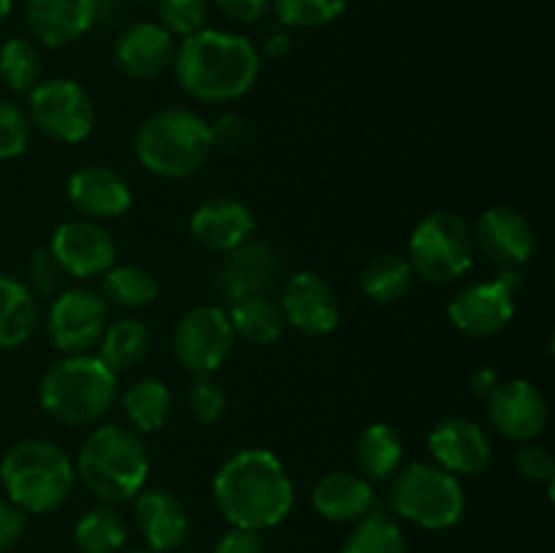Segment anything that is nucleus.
I'll use <instances>...</instances> for the list:
<instances>
[{"mask_svg": "<svg viewBox=\"0 0 555 553\" xmlns=\"http://www.w3.org/2000/svg\"><path fill=\"white\" fill-rule=\"evenodd\" d=\"M410 266L417 280L448 285L461 280L475 260V239L464 217L439 209L423 217L410 236Z\"/></svg>", "mask_w": 555, "mask_h": 553, "instance_id": "6e6552de", "label": "nucleus"}, {"mask_svg": "<svg viewBox=\"0 0 555 553\" xmlns=\"http://www.w3.org/2000/svg\"><path fill=\"white\" fill-rule=\"evenodd\" d=\"M49 255L65 276L74 280H95L117 263V242L112 233L95 220H65L54 228Z\"/></svg>", "mask_w": 555, "mask_h": 553, "instance_id": "ddd939ff", "label": "nucleus"}, {"mask_svg": "<svg viewBox=\"0 0 555 553\" xmlns=\"http://www.w3.org/2000/svg\"><path fill=\"white\" fill-rule=\"evenodd\" d=\"M38 325L36 293L27 282L0 271V350L22 347Z\"/></svg>", "mask_w": 555, "mask_h": 553, "instance_id": "393cba45", "label": "nucleus"}, {"mask_svg": "<svg viewBox=\"0 0 555 553\" xmlns=\"http://www.w3.org/2000/svg\"><path fill=\"white\" fill-rule=\"evenodd\" d=\"M177 43L160 22H133L114 41V65L128 79H155L171 68Z\"/></svg>", "mask_w": 555, "mask_h": 553, "instance_id": "aec40b11", "label": "nucleus"}, {"mask_svg": "<svg viewBox=\"0 0 555 553\" xmlns=\"http://www.w3.org/2000/svg\"><path fill=\"white\" fill-rule=\"evenodd\" d=\"M231 320L217 304H201L179 318L171 334V350L179 366L193 374H215L233 350Z\"/></svg>", "mask_w": 555, "mask_h": 553, "instance_id": "9b49d317", "label": "nucleus"}, {"mask_svg": "<svg viewBox=\"0 0 555 553\" xmlns=\"http://www.w3.org/2000/svg\"><path fill=\"white\" fill-rule=\"evenodd\" d=\"M341 553H406L404 531L388 513L372 510L366 518L352 524Z\"/></svg>", "mask_w": 555, "mask_h": 553, "instance_id": "473e14b6", "label": "nucleus"}, {"mask_svg": "<svg viewBox=\"0 0 555 553\" xmlns=\"http://www.w3.org/2000/svg\"><path fill=\"white\" fill-rule=\"evenodd\" d=\"M74 470L98 502H133L150 477V453L144 437L133 428L103 423L85 437Z\"/></svg>", "mask_w": 555, "mask_h": 553, "instance_id": "7ed1b4c3", "label": "nucleus"}, {"mask_svg": "<svg viewBox=\"0 0 555 553\" xmlns=\"http://www.w3.org/2000/svg\"><path fill=\"white\" fill-rule=\"evenodd\" d=\"M285 325L309 339H320L339 325V298L334 285L314 271H298L285 282L280 298Z\"/></svg>", "mask_w": 555, "mask_h": 553, "instance_id": "4468645a", "label": "nucleus"}, {"mask_svg": "<svg viewBox=\"0 0 555 553\" xmlns=\"http://www.w3.org/2000/svg\"><path fill=\"white\" fill-rule=\"evenodd\" d=\"M25 22L43 47H70L95 25V0H27Z\"/></svg>", "mask_w": 555, "mask_h": 553, "instance_id": "5701e85b", "label": "nucleus"}, {"mask_svg": "<svg viewBox=\"0 0 555 553\" xmlns=\"http://www.w3.org/2000/svg\"><path fill=\"white\" fill-rule=\"evenodd\" d=\"M475 247L502 269H520L534 255V228L524 211L513 206H488L472 228Z\"/></svg>", "mask_w": 555, "mask_h": 553, "instance_id": "2eb2a0df", "label": "nucleus"}, {"mask_svg": "<svg viewBox=\"0 0 555 553\" xmlns=\"http://www.w3.org/2000/svg\"><path fill=\"white\" fill-rule=\"evenodd\" d=\"M347 0H271L282 27H323L345 14Z\"/></svg>", "mask_w": 555, "mask_h": 553, "instance_id": "f704fd0d", "label": "nucleus"}, {"mask_svg": "<svg viewBox=\"0 0 555 553\" xmlns=\"http://www.w3.org/2000/svg\"><path fill=\"white\" fill-rule=\"evenodd\" d=\"M211 136V150L225 152V155H236V152H244L253 141V128H249L247 119L242 114H220L215 123L209 125Z\"/></svg>", "mask_w": 555, "mask_h": 553, "instance_id": "58836bf2", "label": "nucleus"}, {"mask_svg": "<svg viewBox=\"0 0 555 553\" xmlns=\"http://www.w3.org/2000/svg\"><path fill=\"white\" fill-rule=\"evenodd\" d=\"M404 459V442L388 423H372L361 432L356 445L358 470L366 480H388L399 472Z\"/></svg>", "mask_w": 555, "mask_h": 553, "instance_id": "c85d7f7f", "label": "nucleus"}, {"mask_svg": "<svg viewBox=\"0 0 555 553\" xmlns=\"http://www.w3.org/2000/svg\"><path fill=\"white\" fill-rule=\"evenodd\" d=\"M157 293H160V285H157L155 276L135 263H114L101 276L103 301L117 309H128V312L152 307L157 301Z\"/></svg>", "mask_w": 555, "mask_h": 553, "instance_id": "c756f323", "label": "nucleus"}, {"mask_svg": "<svg viewBox=\"0 0 555 553\" xmlns=\"http://www.w3.org/2000/svg\"><path fill=\"white\" fill-rule=\"evenodd\" d=\"M11 9H14V0H0V25H3V22L9 20Z\"/></svg>", "mask_w": 555, "mask_h": 553, "instance_id": "de8ad7c7", "label": "nucleus"}, {"mask_svg": "<svg viewBox=\"0 0 555 553\" xmlns=\"http://www.w3.org/2000/svg\"><path fill=\"white\" fill-rule=\"evenodd\" d=\"M173 76L190 98L228 103L247 95L260 74V52L253 38L204 27L182 38L173 52Z\"/></svg>", "mask_w": 555, "mask_h": 553, "instance_id": "f03ea898", "label": "nucleus"}, {"mask_svg": "<svg viewBox=\"0 0 555 553\" xmlns=\"http://www.w3.org/2000/svg\"><path fill=\"white\" fill-rule=\"evenodd\" d=\"M415 282L410 260L396 253L377 255L361 274V291L374 304H396L410 293Z\"/></svg>", "mask_w": 555, "mask_h": 553, "instance_id": "2f4dec72", "label": "nucleus"}, {"mask_svg": "<svg viewBox=\"0 0 555 553\" xmlns=\"http://www.w3.org/2000/svg\"><path fill=\"white\" fill-rule=\"evenodd\" d=\"M184 401H188L190 415L204 423V426H209V423H217L225 415L228 394L215 374H195L193 383L188 385Z\"/></svg>", "mask_w": 555, "mask_h": 553, "instance_id": "c9c22d12", "label": "nucleus"}, {"mask_svg": "<svg viewBox=\"0 0 555 553\" xmlns=\"http://www.w3.org/2000/svg\"><path fill=\"white\" fill-rule=\"evenodd\" d=\"M293 41H291V33H287V27H271L269 33L263 36V54L266 57H285L287 52H291Z\"/></svg>", "mask_w": 555, "mask_h": 553, "instance_id": "a18cd8bd", "label": "nucleus"}, {"mask_svg": "<svg viewBox=\"0 0 555 553\" xmlns=\"http://www.w3.org/2000/svg\"><path fill=\"white\" fill-rule=\"evenodd\" d=\"M157 16L171 36L188 38L206 27L209 5H206V0H160Z\"/></svg>", "mask_w": 555, "mask_h": 553, "instance_id": "e433bc0d", "label": "nucleus"}, {"mask_svg": "<svg viewBox=\"0 0 555 553\" xmlns=\"http://www.w3.org/2000/svg\"><path fill=\"white\" fill-rule=\"evenodd\" d=\"M128 529L114 504H95L74 526V540L81 553H119Z\"/></svg>", "mask_w": 555, "mask_h": 553, "instance_id": "7c9ffc66", "label": "nucleus"}, {"mask_svg": "<svg viewBox=\"0 0 555 553\" xmlns=\"http://www.w3.org/2000/svg\"><path fill=\"white\" fill-rule=\"evenodd\" d=\"M312 504L323 518L334 524H356L374 510L372 480L358 472H328L314 483Z\"/></svg>", "mask_w": 555, "mask_h": 553, "instance_id": "b1692460", "label": "nucleus"}, {"mask_svg": "<svg viewBox=\"0 0 555 553\" xmlns=\"http://www.w3.org/2000/svg\"><path fill=\"white\" fill-rule=\"evenodd\" d=\"M188 553H201V551H188Z\"/></svg>", "mask_w": 555, "mask_h": 553, "instance_id": "8fccbe9b", "label": "nucleus"}, {"mask_svg": "<svg viewBox=\"0 0 555 553\" xmlns=\"http://www.w3.org/2000/svg\"><path fill=\"white\" fill-rule=\"evenodd\" d=\"M428 450L434 464L455 477L482 475L493 459V442L480 423L469 417H444L428 434Z\"/></svg>", "mask_w": 555, "mask_h": 553, "instance_id": "f3484780", "label": "nucleus"}, {"mask_svg": "<svg viewBox=\"0 0 555 553\" xmlns=\"http://www.w3.org/2000/svg\"><path fill=\"white\" fill-rule=\"evenodd\" d=\"M108 325V304L90 287L60 291L49 304L47 334L63 356H81L101 342Z\"/></svg>", "mask_w": 555, "mask_h": 553, "instance_id": "f8f14e48", "label": "nucleus"}, {"mask_svg": "<svg viewBox=\"0 0 555 553\" xmlns=\"http://www.w3.org/2000/svg\"><path fill=\"white\" fill-rule=\"evenodd\" d=\"M33 125L27 112L9 98H0V160H14L27 150Z\"/></svg>", "mask_w": 555, "mask_h": 553, "instance_id": "4c0bfd02", "label": "nucleus"}, {"mask_svg": "<svg viewBox=\"0 0 555 553\" xmlns=\"http://www.w3.org/2000/svg\"><path fill=\"white\" fill-rule=\"evenodd\" d=\"M211 493L228 524L253 531L280 526L296 499L285 464L266 448H244L222 461Z\"/></svg>", "mask_w": 555, "mask_h": 553, "instance_id": "f257e3e1", "label": "nucleus"}, {"mask_svg": "<svg viewBox=\"0 0 555 553\" xmlns=\"http://www.w3.org/2000/svg\"><path fill=\"white\" fill-rule=\"evenodd\" d=\"M27 276H30V291L36 296L54 298L60 293V285H63V271L54 263V258L49 255V249H36L27 260Z\"/></svg>", "mask_w": 555, "mask_h": 553, "instance_id": "a19ab883", "label": "nucleus"}, {"mask_svg": "<svg viewBox=\"0 0 555 553\" xmlns=\"http://www.w3.org/2000/svg\"><path fill=\"white\" fill-rule=\"evenodd\" d=\"M135 160L160 179H188L211 157L209 123L193 108L168 106L135 130Z\"/></svg>", "mask_w": 555, "mask_h": 553, "instance_id": "423d86ee", "label": "nucleus"}, {"mask_svg": "<svg viewBox=\"0 0 555 553\" xmlns=\"http://www.w3.org/2000/svg\"><path fill=\"white\" fill-rule=\"evenodd\" d=\"M119 399V374L98 356H65L43 372L38 404L63 426H98Z\"/></svg>", "mask_w": 555, "mask_h": 553, "instance_id": "20e7f679", "label": "nucleus"}, {"mask_svg": "<svg viewBox=\"0 0 555 553\" xmlns=\"http://www.w3.org/2000/svg\"><path fill=\"white\" fill-rule=\"evenodd\" d=\"M282 263L276 249L260 239H247L236 249L225 253L217 269V287L225 298H244L271 293L280 282Z\"/></svg>", "mask_w": 555, "mask_h": 553, "instance_id": "a211bd4d", "label": "nucleus"}, {"mask_svg": "<svg viewBox=\"0 0 555 553\" xmlns=\"http://www.w3.org/2000/svg\"><path fill=\"white\" fill-rule=\"evenodd\" d=\"M488 417L502 437L534 442L547 426V399L531 380H502L488 396Z\"/></svg>", "mask_w": 555, "mask_h": 553, "instance_id": "dca6fc26", "label": "nucleus"}, {"mask_svg": "<svg viewBox=\"0 0 555 553\" xmlns=\"http://www.w3.org/2000/svg\"><path fill=\"white\" fill-rule=\"evenodd\" d=\"M43 60L36 41L14 36L0 47V81L11 92H30L41 81Z\"/></svg>", "mask_w": 555, "mask_h": 553, "instance_id": "72a5a7b5", "label": "nucleus"}, {"mask_svg": "<svg viewBox=\"0 0 555 553\" xmlns=\"http://www.w3.org/2000/svg\"><path fill=\"white\" fill-rule=\"evenodd\" d=\"M215 553H263V537H260V531L233 526L217 540Z\"/></svg>", "mask_w": 555, "mask_h": 553, "instance_id": "37998d69", "label": "nucleus"}, {"mask_svg": "<svg viewBox=\"0 0 555 553\" xmlns=\"http://www.w3.org/2000/svg\"><path fill=\"white\" fill-rule=\"evenodd\" d=\"M98 347H101L98 358H101L114 374L133 372V369H139L141 363L146 361V356H150L152 331L150 325L139 318L114 320V323L106 325Z\"/></svg>", "mask_w": 555, "mask_h": 553, "instance_id": "bb28decb", "label": "nucleus"}, {"mask_svg": "<svg viewBox=\"0 0 555 553\" xmlns=\"http://www.w3.org/2000/svg\"><path fill=\"white\" fill-rule=\"evenodd\" d=\"M215 3L228 20L238 22V25H253L271 9V0H215Z\"/></svg>", "mask_w": 555, "mask_h": 553, "instance_id": "c03bdc74", "label": "nucleus"}, {"mask_svg": "<svg viewBox=\"0 0 555 553\" xmlns=\"http://www.w3.org/2000/svg\"><path fill=\"white\" fill-rule=\"evenodd\" d=\"M133 518L146 548L157 553L179 551L188 540L190 513L182 499L166 488H144L133 499Z\"/></svg>", "mask_w": 555, "mask_h": 553, "instance_id": "412c9836", "label": "nucleus"}, {"mask_svg": "<svg viewBox=\"0 0 555 553\" xmlns=\"http://www.w3.org/2000/svg\"><path fill=\"white\" fill-rule=\"evenodd\" d=\"M122 553H157V551H150V548H133V551H122Z\"/></svg>", "mask_w": 555, "mask_h": 553, "instance_id": "09e8293b", "label": "nucleus"}, {"mask_svg": "<svg viewBox=\"0 0 555 553\" xmlns=\"http://www.w3.org/2000/svg\"><path fill=\"white\" fill-rule=\"evenodd\" d=\"M396 515L428 531H442L459 524L466 510V493L459 477L434 461H412L390 486Z\"/></svg>", "mask_w": 555, "mask_h": 553, "instance_id": "0eeeda50", "label": "nucleus"}, {"mask_svg": "<svg viewBox=\"0 0 555 553\" xmlns=\"http://www.w3.org/2000/svg\"><path fill=\"white\" fill-rule=\"evenodd\" d=\"M515 470L529 483H553L555 461L545 445L524 442L515 453Z\"/></svg>", "mask_w": 555, "mask_h": 553, "instance_id": "ea45409f", "label": "nucleus"}, {"mask_svg": "<svg viewBox=\"0 0 555 553\" xmlns=\"http://www.w3.org/2000/svg\"><path fill=\"white\" fill-rule=\"evenodd\" d=\"M499 383H502V380H499V374L493 372V369H480V372L472 374L469 388H472V394L477 396V399H488V396L493 394V388H496Z\"/></svg>", "mask_w": 555, "mask_h": 553, "instance_id": "49530a36", "label": "nucleus"}, {"mask_svg": "<svg viewBox=\"0 0 555 553\" xmlns=\"http://www.w3.org/2000/svg\"><path fill=\"white\" fill-rule=\"evenodd\" d=\"M122 412L128 426L141 437L160 432L171 415V390L157 377L135 380L125 388Z\"/></svg>", "mask_w": 555, "mask_h": 553, "instance_id": "cd10ccee", "label": "nucleus"}, {"mask_svg": "<svg viewBox=\"0 0 555 553\" xmlns=\"http://www.w3.org/2000/svg\"><path fill=\"white\" fill-rule=\"evenodd\" d=\"M68 201L85 220L106 222L133 206L130 182L112 166H81L68 177Z\"/></svg>", "mask_w": 555, "mask_h": 553, "instance_id": "6ab92c4d", "label": "nucleus"}, {"mask_svg": "<svg viewBox=\"0 0 555 553\" xmlns=\"http://www.w3.org/2000/svg\"><path fill=\"white\" fill-rule=\"evenodd\" d=\"M520 269H502L496 280L472 282L461 287L448 304V318L461 334L486 339L496 336L513 323L515 298L520 291Z\"/></svg>", "mask_w": 555, "mask_h": 553, "instance_id": "9d476101", "label": "nucleus"}, {"mask_svg": "<svg viewBox=\"0 0 555 553\" xmlns=\"http://www.w3.org/2000/svg\"><path fill=\"white\" fill-rule=\"evenodd\" d=\"M190 233L204 249L225 255L253 239L255 215L238 198L220 195V198H209L195 206L190 215Z\"/></svg>", "mask_w": 555, "mask_h": 553, "instance_id": "4be33fe9", "label": "nucleus"}, {"mask_svg": "<svg viewBox=\"0 0 555 553\" xmlns=\"http://www.w3.org/2000/svg\"><path fill=\"white\" fill-rule=\"evenodd\" d=\"M27 529V513L11 502H0V553L14 548Z\"/></svg>", "mask_w": 555, "mask_h": 553, "instance_id": "79ce46f5", "label": "nucleus"}, {"mask_svg": "<svg viewBox=\"0 0 555 553\" xmlns=\"http://www.w3.org/2000/svg\"><path fill=\"white\" fill-rule=\"evenodd\" d=\"M228 320H231L233 336L249 342L255 347L274 345L285 331V318H282L280 301L271 298V293H260V296H244L233 298L231 309H225Z\"/></svg>", "mask_w": 555, "mask_h": 553, "instance_id": "a878e982", "label": "nucleus"}, {"mask_svg": "<svg viewBox=\"0 0 555 553\" xmlns=\"http://www.w3.org/2000/svg\"><path fill=\"white\" fill-rule=\"evenodd\" d=\"M27 119L38 133L57 144H79L98 125V106L85 85L68 76L38 81L27 92Z\"/></svg>", "mask_w": 555, "mask_h": 553, "instance_id": "1a4fd4ad", "label": "nucleus"}, {"mask_svg": "<svg viewBox=\"0 0 555 553\" xmlns=\"http://www.w3.org/2000/svg\"><path fill=\"white\" fill-rule=\"evenodd\" d=\"M0 483L11 504L27 515H43L65 504L76 486V470L57 442L22 439L0 459Z\"/></svg>", "mask_w": 555, "mask_h": 553, "instance_id": "39448f33", "label": "nucleus"}]
</instances>
